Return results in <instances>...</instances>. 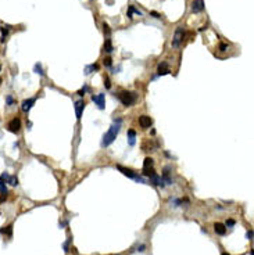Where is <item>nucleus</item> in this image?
Masks as SVG:
<instances>
[{"mask_svg":"<svg viewBox=\"0 0 254 255\" xmlns=\"http://www.w3.org/2000/svg\"><path fill=\"white\" fill-rule=\"evenodd\" d=\"M78 94H79V96H83V94H85V89H82V90H79V92H78Z\"/></svg>","mask_w":254,"mask_h":255,"instance_id":"7c9ffc66","label":"nucleus"},{"mask_svg":"<svg viewBox=\"0 0 254 255\" xmlns=\"http://www.w3.org/2000/svg\"><path fill=\"white\" fill-rule=\"evenodd\" d=\"M134 13H136V14H139V15H142V11H139V10H136L134 6H129V10H128V17L129 18H132V14Z\"/></svg>","mask_w":254,"mask_h":255,"instance_id":"f3484780","label":"nucleus"},{"mask_svg":"<svg viewBox=\"0 0 254 255\" xmlns=\"http://www.w3.org/2000/svg\"><path fill=\"white\" fill-rule=\"evenodd\" d=\"M151 15H154V18H160V14L156 13V11H153V13H151Z\"/></svg>","mask_w":254,"mask_h":255,"instance_id":"c756f323","label":"nucleus"},{"mask_svg":"<svg viewBox=\"0 0 254 255\" xmlns=\"http://www.w3.org/2000/svg\"><path fill=\"white\" fill-rule=\"evenodd\" d=\"M118 98H120V101L124 105L129 107V105H132L136 101V94H135V93H130V92H121L120 94H118Z\"/></svg>","mask_w":254,"mask_h":255,"instance_id":"f03ea898","label":"nucleus"},{"mask_svg":"<svg viewBox=\"0 0 254 255\" xmlns=\"http://www.w3.org/2000/svg\"><path fill=\"white\" fill-rule=\"evenodd\" d=\"M128 139H129V144L134 146L135 144V139H136V133L135 131H128Z\"/></svg>","mask_w":254,"mask_h":255,"instance_id":"2eb2a0df","label":"nucleus"},{"mask_svg":"<svg viewBox=\"0 0 254 255\" xmlns=\"http://www.w3.org/2000/svg\"><path fill=\"white\" fill-rule=\"evenodd\" d=\"M92 100L99 105L100 110L104 108V94H97V96H92Z\"/></svg>","mask_w":254,"mask_h":255,"instance_id":"1a4fd4ad","label":"nucleus"},{"mask_svg":"<svg viewBox=\"0 0 254 255\" xmlns=\"http://www.w3.org/2000/svg\"><path fill=\"white\" fill-rule=\"evenodd\" d=\"M4 200H6V194H3V193H2V196H0V203H3Z\"/></svg>","mask_w":254,"mask_h":255,"instance_id":"c85d7f7f","label":"nucleus"},{"mask_svg":"<svg viewBox=\"0 0 254 255\" xmlns=\"http://www.w3.org/2000/svg\"><path fill=\"white\" fill-rule=\"evenodd\" d=\"M214 230H215V233L219 234V236H224L225 233H226V227H225L222 223H215V225H214Z\"/></svg>","mask_w":254,"mask_h":255,"instance_id":"ddd939ff","label":"nucleus"},{"mask_svg":"<svg viewBox=\"0 0 254 255\" xmlns=\"http://www.w3.org/2000/svg\"><path fill=\"white\" fill-rule=\"evenodd\" d=\"M104 65L106 67H111V58H106L104 60Z\"/></svg>","mask_w":254,"mask_h":255,"instance_id":"bb28decb","label":"nucleus"},{"mask_svg":"<svg viewBox=\"0 0 254 255\" xmlns=\"http://www.w3.org/2000/svg\"><path fill=\"white\" fill-rule=\"evenodd\" d=\"M104 33H107V36H110V33H111L110 28H108V26L106 25V24H104Z\"/></svg>","mask_w":254,"mask_h":255,"instance_id":"a878e982","label":"nucleus"},{"mask_svg":"<svg viewBox=\"0 0 254 255\" xmlns=\"http://www.w3.org/2000/svg\"><path fill=\"white\" fill-rule=\"evenodd\" d=\"M7 33H8V29H6V26H3V28H2V40L6 39Z\"/></svg>","mask_w":254,"mask_h":255,"instance_id":"6ab92c4d","label":"nucleus"},{"mask_svg":"<svg viewBox=\"0 0 254 255\" xmlns=\"http://www.w3.org/2000/svg\"><path fill=\"white\" fill-rule=\"evenodd\" d=\"M203 10H204V2L203 0H193V3H192L193 13H200Z\"/></svg>","mask_w":254,"mask_h":255,"instance_id":"0eeeda50","label":"nucleus"},{"mask_svg":"<svg viewBox=\"0 0 254 255\" xmlns=\"http://www.w3.org/2000/svg\"><path fill=\"white\" fill-rule=\"evenodd\" d=\"M0 83H2V79H0Z\"/></svg>","mask_w":254,"mask_h":255,"instance_id":"f704fd0d","label":"nucleus"},{"mask_svg":"<svg viewBox=\"0 0 254 255\" xmlns=\"http://www.w3.org/2000/svg\"><path fill=\"white\" fill-rule=\"evenodd\" d=\"M35 71H36V74H40V75H43L42 68H40V65H39V64H36V65H35Z\"/></svg>","mask_w":254,"mask_h":255,"instance_id":"4be33fe9","label":"nucleus"},{"mask_svg":"<svg viewBox=\"0 0 254 255\" xmlns=\"http://www.w3.org/2000/svg\"><path fill=\"white\" fill-rule=\"evenodd\" d=\"M117 169L121 171V172H122V174H124L125 176L130 177V179H136V180H139V182H142V179H140L139 176H136V174H135V172H132L130 169H128V168H124V167H121V165H118Z\"/></svg>","mask_w":254,"mask_h":255,"instance_id":"39448f33","label":"nucleus"},{"mask_svg":"<svg viewBox=\"0 0 254 255\" xmlns=\"http://www.w3.org/2000/svg\"><path fill=\"white\" fill-rule=\"evenodd\" d=\"M0 191H2L3 194H7V189H6V186H4L3 182H0Z\"/></svg>","mask_w":254,"mask_h":255,"instance_id":"412c9836","label":"nucleus"},{"mask_svg":"<svg viewBox=\"0 0 254 255\" xmlns=\"http://www.w3.org/2000/svg\"><path fill=\"white\" fill-rule=\"evenodd\" d=\"M151 124H153V121H151V118L147 117V115H142V117H139V125L143 129H147V128L151 126Z\"/></svg>","mask_w":254,"mask_h":255,"instance_id":"423d86ee","label":"nucleus"},{"mask_svg":"<svg viewBox=\"0 0 254 255\" xmlns=\"http://www.w3.org/2000/svg\"><path fill=\"white\" fill-rule=\"evenodd\" d=\"M120 124H121V121L118 122V124H114V125H111V128L108 129V132L103 136V141H101V146L103 147H107V146H110L113 141L117 139V134L120 133Z\"/></svg>","mask_w":254,"mask_h":255,"instance_id":"f257e3e1","label":"nucleus"},{"mask_svg":"<svg viewBox=\"0 0 254 255\" xmlns=\"http://www.w3.org/2000/svg\"><path fill=\"white\" fill-rule=\"evenodd\" d=\"M83 108H85V103L82 101V100H79V101L75 103V115H76V118H78V119H81V118H82Z\"/></svg>","mask_w":254,"mask_h":255,"instance_id":"6e6552de","label":"nucleus"},{"mask_svg":"<svg viewBox=\"0 0 254 255\" xmlns=\"http://www.w3.org/2000/svg\"><path fill=\"white\" fill-rule=\"evenodd\" d=\"M153 160L151 158H149L147 157L146 160H144V162H143V174H146V172H149L150 169H153Z\"/></svg>","mask_w":254,"mask_h":255,"instance_id":"f8f14e48","label":"nucleus"},{"mask_svg":"<svg viewBox=\"0 0 254 255\" xmlns=\"http://www.w3.org/2000/svg\"><path fill=\"white\" fill-rule=\"evenodd\" d=\"M161 179H164L168 184H171V182H172V180H171V177H169V168H168V167H167V168H164L163 177H161Z\"/></svg>","mask_w":254,"mask_h":255,"instance_id":"4468645a","label":"nucleus"},{"mask_svg":"<svg viewBox=\"0 0 254 255\" xmlns=\"http://www.w3.org/2000/svg\"><path fill=\"white\" fill-rule=\"evenodd\" d=\"M7 129H8L11 133H18L20 129H21V121L18 119V118L11 119V121L8 122V125H7Z\"/></svg>","mask_w":254,"mask_h":255,"instance_id":"20e7f679","label":"nucleus"},{"mask_svg":"<svg viewBox=\"0 0 254 255\" xmlns=\"http://www.w3.org/2000/svg\"><path fill=\"white\" fill-rule=\"evenodd\" d=\"M246 236H247L249 240H251V239H253V230H249V232L246 233Z\"/></svg>","mask_w":254,"mask_h":255,"instance_id":"393cba45","label":"nucleus"},{"mask_svg":"<svg viewBox=\"0 0 254 255\" xmlns=\"http://www.w3.org/2000/svg\"><path fill=\"white\" fill-rule=\"evenodd\" d=\"M183 39H185V29L182 26H178L174 33V39H172V47H179L182 45Z\"/></svg>","mask_w":254,"mask_h":255,"instance_id":"7ed1b4c3","label":"nucleus"},{"mask_svg":"<svg viewBox=\"0 0 254 255\" xmlns=\"http://www.w3.org/2000/svg\"><path fill=\"white\" fill-rule=\"evenodd\" d=\"M168 74H169L168 62H161L158 65V75H168Z\"/></svg>","mask_w":254,"mask_h":255,"instance_id":"9d476101","label":"nucleus"},{"mask_svg":"<svg viewBox=\"0 0 254 255\" xmlns=\"http://www.w3.org/2000/svg\"><path fill=\"white\" fill-rule=\"evenodd\" d=\"M8 182H10V184H13V186H15V184H18V179H17L15 176H11V177H8Z\"/></svg>","mask_w":254,"mask_h":255,"instance_id":"a211bd4d","label":"nucleus"},{"mask_svg":"<svg viewBox=\"0 0 254 255\" xmlns=\"http://www.w3.org/2000/svg\"><path fill=\"white\" fill-rule=\"evenodd\" d=\"M222 255H229V254H228V252H224V254H222Z\"/></svg>","mask_w":254,"mask_h":255,"instance_id":"72a5a7b5","label":"nucleus"},{"mask_svg":"<svg viewBox=\"0 0 254 255\" xmlns=\"http://www.w3.org/2000/svg\"><path fill=\"white\" fill-rule=\"evenodd\" d=\"M7 103H13V98H11V97H7Z\"/></svg>","mask_w":254,"mask_h":255,"instance_id":"473e14b6","label":"nucleus"},{"mask_svg":"<svg viewBox=\"0 0 254 255\" xmlns=\"http://www.w3.org/2000/svg\"><path fill=\"white\" fill-rule=\"evenodd\" d=\"M35 104V98H28V100H25V101L22 103V111L28 112L32 108V105Z\"/></svg>","mask_w":254,"mask_h":255,"instance_id":"9b49d317","label":"nucleus"},{"mask_svg":"<svg viewBox=\"0 0 254 255\" xmlns=\"http://www.w3.org/2000/svg\"><path fill=\"white\" fill-rule=\"evenodd\" d=\"M219 49H221V51H225V50L228 49V46H226V45H224V43H222L221 46H219Z\"/></svg>","mask_w":254,"mask_h":255,"instance_id":"cd10ccee","label":"nucleus"},{"mask_svg":"<svg viewBox=\"0 0 254 255\" xmlns=\"http://www.w3.org/2000/svg\"><path fill=\"white\" fill-rule=\"evenodd\" d=\"M104 86H106L107 89H110V88H111V85H110V79H108V78H106V79H104Z\"/></svg>","mask_w":254,"mask_h":255,"instance_id":"b1692460","label":"nucleus"},{"mask_svg":"<svg viewBox=\"0 0 254 255\" xmlns=\"http://www.w3.org/2000/svg\"><path fill=\"white\" fill-rule=\"evenodd\" d=\"M104 51H107V53H111V51H113V46H111V40H110V38H107V39H106V43H104Z\"/></svg>","mask_w":254,"mask_h":255,"instance_id":"dca6fc26","label":"nucleus"},{"mask_svg":"<svg viewBox=\"0 0 254 255\" xmlns=\"http://www.w3.org/2000/svg\"><path fill=\"white\" fill-rule=\"evenodd\" d=\"M226 226H228V227H232V226H235V220L233 219L226 220Z\"/></svg>","mask_w":254,"mask_h":255,"instance_id":"5701e85b","label":"nucleus"},{"mask_svg":"<svg viewBox=\"0 0 254 255\" xmlns=\"http://www.w3.org/2000/svg\"><path fill=\"white\" fill-rule=\"evenodd\" d=\"M11 227H13V226H7V229H2V233H6V234L11 236V232H13Z\"/></svg>","mask_w":254,"mask_h":255,"instance_id":"aec40b11","label":"nucleus"},{"mask_svg":"<svg viewBox=\"0 0 254 255\" xmlns=\"http://www.w3.org/2000/svg\"><path fill=\"white\" fill-rule=\"evenodd\" d=\"M139 251H140V252H143V251H144V245H140V247H139Z\"/></svg>","mask_w":254,"mask_h":255,"instance_id":"2f4dec72","label":"nucleus"}]
</instances>
